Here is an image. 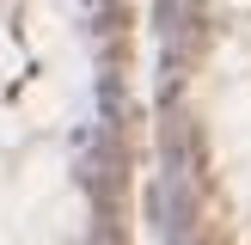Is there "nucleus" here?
I'll return each instance as SVG.
<instances>
[{
  "label": "nucleus",
  "mask_w": 251,
  "mask_h": 245,
  "mask_svg": "<svg viewBox=\"0 0 251 245\" xmlns=\"http://www.w3.org/2000/svg\"><path fill=\"white\" fill-rule=\"evenodd\" d=\"M6 68H12V43L0 37V74H6Z\"/></svg>",
  "instance_id": "obj_1"
}]
</instances>
